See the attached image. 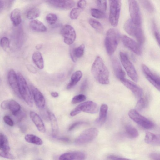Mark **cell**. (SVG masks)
Here are the masks:
<instances>
[{"mask_svg": "<svg viewBox=\"0 0 160 160\" xmlns=\"http://www.w3.org/2000/svg\"><path fill=\"white\" fill-rule=\"evenodd\" d=\"M8 79L9 85L13 91L17 96L21 97L19 91L17 75L14 70L11 69L9 71Z\"/></svg>", "mask_w": 160, "mask_h": 160, "instance_id": "e0dca14e", "label": "cell"}, {"mask_svg": "<svg viewBox=\"0 0 160 160\" xmlns=\"http://www.w3.org/2000/svg\"><path fill=\"white\" fill-rule=\"evenodd\" d=\"M47 22L50 25L54 24L58 20L57 16L54 13H50L46 17Z\"/></svg>", "mask_w": 160, "mask_h": 160, "instance_id": "74e56055", "label": "cell"}, {"mask_svg": "<svg viewBox=\"0 0 160 160\" xmlns=\"http://www.w3.org/2000/svg\"><path fill=\"white\" fill-rule=\"evenodd\" d=\"M91 12L93 17L97 19H102L105 17L104 12L98 9L92 8L91 10Z\"/></svg>", "mask_w": 160, "mask_h": 160, "instance_id": "e575fe53", "label": "cell"}, {"mask_svg": "<svg viewBox=\"0 0 160 160\" xmlns=\"http://www.w3.org/2000/svg\"><path fill=\"white\" fill-rule=\"evenodd\" d=\"M0 156L8 159H13L15 158L14 156L9 152H0Z\"/></svg>", "mask_w": 160, "mask_h": 160, "instance_id": "f6af8a7d", "label": "cell"}, {"mask_svg": "<svg viewBox=\"0 0 160 160\" xmlns=\"http://www.w3.org/2000/svg\"><path fill=\"white\" fill-rule=\"evenodd\" d=\"M30 26L32 30L37 32H44L47 30L46 26L38 20H32L30 23Z\"/></svg>", "mask_w": 160, "mask_h": 160, "instance_id": "484cf974", "label": "cell"}, {"mask_svg": "<svg viewBox=\"0 0 160 160\" xmlns=\"http://www.w3.org/2000/svg\"><path fill=\"white\" fill-rule=\"evenodd\" d=\"M86 154L81 151H74L64 153L59 158L60 160H80L86 158Z\"/></svg>", "mask_w": 160, "mask_h": 160, "instance_id": "ac0fdd59", "label": "cell"}, {"mask_svg": "<svg viewBox=\"0 0 160 160\" xmlns=\"http://www.w3.org/2000/svg\"><path fill=\"white\" fill-rule=\"evenodd\" d=\"M128 115L134 121L146 129H151L154 126V124L152 121L140 114L135 109L130 110Z\"/></svg>", "mask_w": 160, "mask_h": 160, "instance_id": "9c48e42d", "label": "cell"}, {"mask_svg": "<svg viewBox=\"0 0 160 160\" xmlns=\"http://www.w3.org/2000/svg\"><path fill=\"white\" fill-rule=\"evenodd\" d=\"M47 2L53 7L65 10L71 9L75 4L74 0H48Z\"/></svg>", "mask_w": 160, "mask_h": 160, "instance_id": "9a60e30c", "label": "cell"}, {"mask_svg": "<svg viewBox=\"0 0 160 160\" xmlns=\"http://www.w3.org/2000/svg\"><path fill=\"white\" fill-rule=\"evenodd\" d=\"M124 28L126 32L134 37L141 46L145 42L144 33L141 25L135 24L131 19L127 20L124 24Z\"/></svg>", "mask_w": 160, "mask_h": 160, "instance_id": "3957f363", "label": "cell"}, {"mask_svg": "<svg viewBox=\"0 0 160 160\" xmlns=\"http://www.w3.org/2000/svg\"><path fill=\"white\" fill-rule=\"evenodd\" d=\"M30 88L36 105L40 108H43L45 105V100L43 95L34 86L31 85Z\"/></svg>", "mask_w": 160, "mask_h": 160, "instance_id": "2e32d148", "label": "cell"}, {"mask_svg": "<svg viewBox=\"0 0 160 160\" xmlns=\"http://www.w3.org/2000/svg\"><path fill=\"white\" fill-rule=\"evenodd\" d=\"M147 102L144 98H140L137 102L136 106V109L138 111L143 109L147 105Z\"/></svg>", "mask_w": 160, "mask_h": 160, "instance_id": "8d00e7d4", "label": "cell"}, {"mask_svg": "<svg viewBox=\"0 0 160 160\" xmlns=\"http://www.w3.org/2000/svg\"><path fill=\"white\" fill-rule=\"evenodd\" d=\"M0 44L2 48L6 51L9 47L10 42L9 39L6 37H3L0 40Z\"/></svg>", "mask_w": 160, "mask_h": 160, "instance_id": "b9f144b4", "label": "cell"}, {"mask_svg": "<svg viewBox=\"0 0 160 160\" xmlns=\"http://www.w3.org/2000/svg\"><path fill=\"white\" fill-rule=\"evenodd\" d=\"M40 14V11L37 8H34L29 10L27 14V17L29 19H32L38 17Z\"/></svg>", "mask_w": 160, "mask_h": 160, "instance_id": "836d02e7", "label": "cell"}, {"mask_svg": "<svg viewBox=\"0 0 160 160\" xmlns=\"http://www.w3.org/2000/svg\"><path fill=\"white\" fill-rule=\"evenodd\" d=\"M86 5V2L85 0H80L77 3V6L78 8L81 9H84Z\"/></svg>", "mask_w": 160, "mask_h": 160, "instance_id": "c3c4849f", "label": "cell"}, {"mask_svg": "<svg viewBox=\"0 0 160 160\" xmlns=\"http://www.w3.org/2000/svg\"><path fill=\"white\" fill-rule=\"evenodd\" d=\"M15 0H8V5L9 7H10L13 3L14 2Z\"/></svg>", "mask_w": 160, "mask_h": 160, "instance_id": "6f0895ef", "label": "cell"}, {"mask_svg": "<svg viewBox=\"0 0 160 160\" xmlns=\"http://www.w3.org/2000/svg\"><path fill=\"white\" fill-rule=\"evenodd\" d=\"M25 139L27 142L36 145H41L43 143L39 137L33 134H27L25 137Z\"/></svg>", "mask_w": 160, "mask_h": 160, "instance_id": "f546056e", "label": "cell"}, {"mask_svg": "<svg viewBox=\"0 0 160 160\" xmlns=\"http://www.w3.org/2000/svg\"><path fill=\"white\" fill-rule=\"evenodd\" d=\"M85 45L82 44L77 48H74L73 46L71 47L70 49V54L72 61L75 62L77 59L81 57L84 54Z\"/></svg>", "mask_w": 160, "mask_h": 160, "instance_id": "7402d4cb", "label": "cell"}, {"mask_svg": "<svg viewBox=\"0 0 160 160\" xmlns=\"http://www.w3.org/2000/svg\"><path fill=\"white\" fill-rule=\"evenodd\" d=\"M86 96L83 94H79L74 97L72 99L71 103L75 104L85 100Z\"/></svg>", "mask_w": 160, "mask_h": 160, "instance_id": "ab89813d", "label": "cell"}, {"mask_svg": "<svg viewBox=\"0 0 160 160\" xmlns=\"http://www.w3.org/2000/svg\"><path fill=\"white\" fill-rule=\"evenodd\" d=\"M51 96L54 98H56L58 96V93L56 92H52L51 93Z\"/></svg>", "mask_w": 160, "mask_h": 160, "instance_id": "11a10c76", "label": "cell"}, {"mask_svg": "<svg viewBox=\"0 0 160 160\" xmlns=\"http://www.w3.org/2000/svg\"><path fill=\"white\" fill-rule=\"evenodd\" d=\"M0 150L4 152H9L10 150L7 137L1 132L0 133Z\"/></svg>", "mask_w": 160, "mask_h": 160, "instance_id": "f1b7e54d", "label": "cell"}, {"mask_svg": "<svg viewBox=\"0 0 160 160\" xmlns=\"http://www.w3.org/2000/svg\"><path fill=\"white\" fill-rule=\"evenodd\" d=\"M98 110V106L96 102L92 101H88L77 106L71 111L70 115L73 117L82 112L93 114L97 113Z\"/></svg>", "mask_w": 160, "mask_h": 160, "instance_id": "5b68a950", "label": "cell"}, {"mask_svg": "<svg viewBox=\"0 0 160 160\" xmlns=\"http://www.w3.org/2000/svg\"><path fill=\"white\" fill-rule=\"evenodd\" d=\"M61 32L65 43L69 45L73 43L76 39V34L72 27L65 25L62 27Z\"/></svg>", "mask_w": 160, "mask_h": 160, "instance_id": "8fae6325", "label": "cell"}, {"mask_svg": "<svg viewBox=\"0 0 160 160\" xmlns=\"http://www.w3.org/2000/svg\"><path fill=\"white\" fill-rule=\"evenodd\" d=\"M152 26L154 36L159 45L160 34L156 23L154 21H152Z\"/></svg>", "mask_w": 160, "mask_h": 160, "instance_id": "7bdbcfd3", "label": "cell"}, {"mask_svg": "<svg viewBox=\"0 0 160 160\" xmlns=\"http://www.w3.org/2000/svg\"><path fill=\"white\" fill-rule=\"evenodd\" d=\"M91 71L93 76L99 83L102 84L109 83V71L100 56H97L95 58Z\"/></svg>", "mask_w": 160, "mask_h": 160, "instance_id": "6da1fadb", "label": "cell"}, {"mask_svg": "<svg viewBox=\"0 0 160 160\" xmlns=\"http://www.w3.org/2000/svg\"><path fill=\"white\" fill-rule=\"evenodd\" d=\"M98 130L94 128L86 129L76 138L75 143L78 145L87 144L93 141L98 135Z\"/></svg>", "mask_w": 160, "mask_h": 160, "instance_id": "ba28073f", "label": "cell"}, {"mask_svg": "<svg viewBox=\"0 0 160 160\" xmlns=\"http://www.w3.org/2000/svg\"><path fill=\"white\" fill-rule=\"evenodd\" d=\"M144 140L146 143L155 146L160 144V135L147 131L146 132Z\"/></svg>", "mask_w": 160, "mask_h": 160, "instance_id": "44dd1931", "label": "cell"}, {"mask_svg": "<svg viewBox=\"0 0 160 160\" xmlns=\"http://www.w3.org/2000/svg\"><path fill=\"white\" fill-rule=\"evenodd\" d=\"M108 111V105L106 104H102L100 108L98 118L96 121L98 124L101 125L105 122L107 118Z\"/></svg>", "mask_w": 160, "mask_h": 160, "instance_id": "603a6c76", "label": "cell"}, {"mask_svg": "<svg viewBox=\"0 0 160 160\" xmlns=\"http://www.w3.org/2000/svg\"><path fill=\"white\" fill-rule=\"evenodd\" d=\"M59 140L64 142H68L70 141L69 138L67 137H61L58 138Z\"/></svg>", "mask_w": 160, "mask_h": 160, "instance_id": "db71d44e", "label": "cell"}, {"mask_svg": "<svg viewBox=\"0 0 160 160\" xmlns=\"http://www.w3.org/2000/svg\"><path fill=\"white\" fill-rule=\"evenodd\" d=\"M128 4L131 20L135 24L141 25L142 18L138 3L136 0H128Z\"/></svg>", "mask_w": 160, "mask_h": 160, "instance_id": "30bf717a", "label": "cell"}, {"mask_svg": "<svg viewBox=\"0 0 160 160\" xmlns=\"http://www.w3.org/2000/svg\"><path fill=\"white\" fill-rule=\"evenodd\" d=\"M121 39L127 48L137 55H140L142 54L141 45L138 42L125 35L122 36Z\"/></svg>", "mask_w": 160, "mask_h": 160, "instance_id": "4fadbf2b", "label": "cell"}, {"mask_svg": "<svg viewBox=\"0 0 160 160\" xmlns=\"http://www.w3.org/2000/svg\"><path fill=\"white\" fill-rule=\"evenodd\" d=\"M122 83L129 89L137 98L142 96L143 92L142 89L133 82L124 78L120 80Z\"/></svg>", "mask_w": 160, "mask_h": 160, "instance_id": "5bb4252c", "label": "cell"}, {"mask_svg": "<svg viewBox=\"0 0 160 160\" xmlns=\"http://www.w3.org/2000/svg\"><path fill=\"white\" fill-rule=\"evenodd\" d=\"M32 60L37 67L40 69L44 67V61L41 53L39 51H35L32 56Z\"/></svg>", "mask_w": 160, "mask_h": 160, "instance_id": "83f0119b", "label": "cell"}, {"mask_svg": "<svg viewBox=\"0 0 160 160\" xmlns=\"http://www.w3.org/2000/svg\"><path fill=\"white\" fill-rule=\"evenodd\" d=\"M150 158L152 160H159L160 155L159 153L153 152L151 153L149 155Z\"/></svg>", "mask_w": 160, "mask_h": 160, "instance_id": "681fc988", "label": "cell"}, {"mask_svg": "<svg viewBox=\"0 0 160 160\" xmlns=\"http://www.w3.org/2000/svg\"><path fill=\"white\" fill-rule=\"evenodd\" d=\"M88 85V82L87 80H85L82 84L80 88L81 91H84L87 87Z\"/></svg>", "mask_w": 160, "mask_h": 160, "instance_id": "f5cc1de1", "label": "cell"}, {"mask_svg": "<svg viewBox=\"0 0 160 160\" xmlns=\"http://www.w3.org/2000/svg\"><path fill=\"white\" fill-rule=\"evenodd\" d=\"M42 47V44H38L36 46V48L37 50L40 49Z\"/></svg>", "mask_w": 160, "mask_h": 160, "instance_id": "680465c9", "label": "cell"}, {"mask_svg": "<svg viewBox=\"0 0 160 160\" xmlns=\"http://www.w3.org/2000/svg\"><path fill=\"white\" fill-rule=\"evenodd\" d=\"M96 5L98 9L104 12L107 7V0H96Z\"/></svg>", "mask_w": 160, "mask_h": 160, "instance_id": "f35d334b", "label": "cell"}, {"mask_svg": "<svg viewBox=\"0 0 160 160\" xmlns=\"http://www.w3.org/2000/svg\"><path fill=\"white\" fill-rule=\"evenodd\" d=\"M4 6V4L2 0H0V11L2 9Z\"/></svg>", "mask_w": 160, "mask_h": 160, "instance_id": "9f6ffc18", "label": "cell"}, {"mask_svg": "<svg viewBox=\"0 0 160 160\" xmlns=\"http://www.w3.org/2000/svg\"><path fill=\"white\" fill-rule=\"evenodd\" d=\"M81 12V9L78 8H73L70 13V17L72 19H77Z\"/></svg>", "mask_w": 160, "mask_h": 160, "instance_id": "60d3db41", "label": "cell"}, {"mask_svg": "<svg viewBox=\"0 0 160 160\" xmlns=\"http://www.w3.org/2000/svg\"><path fill=\"white\" fill-rule=\"evenodd\" d=\"M90 25L97 32L102 33L103 28L101 24L98 21L93 18H90L89 20Z\"/></svg>", "mask_w": 160, "mask_h": 160, "instance_id": "d6a6232c", "label": "cell"}, {"mask_svg": "<svg viewBox=\"0 0 160 160\" xmlns=\"http://www.w3.org/2000/svg\"><path fill=\"white\" fill-rule=\"evenodd\" d=\"M26 67L28 70L30 72L35 74L37 72V70L33 65L31 64H27Z\"/></svg>", "mask_w": 160, "mask_h": 160, "instance_id": "f907efd6", "label": "cell"}, {"mask_svg": "<svg viewBox=\"0 0 160 160\" xmlns=\"http://www.w3.org/2000/svg\"><path fill=\"white\" fill-rule=\"evenodd\" d=\"M142 68L144 74L148 80L159 91L160 87L159 76L153 72L144 64L142 65Z\"/></svg>", "mask_w": 160, "mask_h": 160, "instance_id": "7c38bea8", "label": "cell"}, {"mask_svg": "<svg viewBox=\"0 0 160 160\" xmlns=\"http://www.w3.org/2000/svg\"><path fill=\"white\" fill-rule=\"evenodd\" d=\"M8 102L9 100L3 101L1 104V108L3 109H8Z\"/></svg>", "mask_w": 160, "mask_h": 160, "instance_id": "816d5d0a", "label": "cell"}, {"mask_svg": "<svg viewBox=\"0 0 160 160\" xmlns=\"http://www.w3.org/2000/svg\"><path fill=\"white\" fill-rule=\"evenodd\" d=\"M107 159L109 160H122L127 159L115 155H110L107 156Z\"/></svg>", "mask_w": 160, "mask_h": 160, "instance_id": "7dc6e473", "label": "cell"}, {"mask_svg": "<svg viewBox=\"0 0 160 160\" xmlns=\"http://www.w3.org/2000/svg\"><path fill=\"white\" fill-rule=\"evenodd\" d=\"M47 113L50 121L52 136L56 137L58 132V126L57 118L54 114L51 112L47 111Z\"/></svg>", "mask_w": 160, "mask_h": 160, "instance_id": "cb8c5ba5", "label": "cell"}, {"mask_svg": "<svg viewBox=\"0 0 160 160\" xmlns=\"http://www.w3.org/2000/svg\"><path fill=\"white\" fill-rule=\"evenodd\" d=\"M109 3V21L111 25L118 24L121 6V0H108Z\"/></svg>", "mask_w": 160, "mask_h": 160, "instance_id": "8992f818", "label": "cell"}, {"mask_svg": "<svg viewBox=\"0 0 160 160\" xmlns=\"http://www.w3.org/2000/svg\"><path fill=\"white\" fill-rule=\"evenodd\" d=\"M86 122L82 121H78L76 122L71 125L69 127L68 130L69 131H71L79 126L86 124Z\"/></svg>", "mask_w": 160, "mask_h": 160, "instance_id": "ee69618b", "label": "cell"}, {"mask_svg": "<svg viewBox=\"0 0 160 160\" xmlns=\"http://www.w3.org/2000/svg\"><path fill=\"white\" fill-rule=\"evenodd\" d=\"M8 109L12 112V114L15 116L20 111L21 106L16 101L11 99L9 100Z\"/></svg>", "mask_w": 160, "mask_h": 160, "instance_id": "4dcf8cb0", "label": "cell"}, {"mask_svg": "<svg viewBox=\"0 0 160 160\" xmlns=\"http://www.w3.org/2000/svg\"><path fill=\"white\" fill-rule=\"evenodd\" d=\"M120 38V33L117 29L112 28L107 31L104 44L108 55H112L114 52L118 44Z\"/></svg>", "mask_w": 160, "mask_h": 160, "instance_id": "7a4b0ae2", "label": "cell"}, {"mask_svg": "<svg viewBox=\"0 0 160 160\" xmlns=\"http://www.w3.org/2000/svg\"><path fill=\"white\" fill-rule=\"evenodd\" d=\"M10 18L13 25L15 26L18 25L21 22V12L19 10L15 9L10 14Z\"/></svg>", "mask_w": 160, "mask_h": 160, "instance_id": "4316f807", "label": "cell"}, {"mask_svg": "<svg viewBox=\"0 0 160 160\" xmlns=\"http://www.w3.org/2000/svg\"><path fill=\"white\" fill-rule=\"evenodd\" d=\"M112 63L113 70L117 78L120 80L125 78V73L122 69L118 58L113 57L112 58Z\"/></svg>", "mask_w": 160, "mask_h": 160, "instance_id": "d6986e66", "label": "cell"}, {"mask_svg": "<svg viewBox=\"0 0 160 160\" xmlns=\"http://www.w3.org/2000/svg\"><path fill=\"white\" fill-rule=\"evenodd\" d=\"M143 7L149 12H152L154 7L149 0H138Z\"/></svg>", "mask_w": 160, "mask_h": 160, "instance_id": "d590c367", "label": "cell"}, {"mask_svg": "<svg viewBox=\"0 0 160 160\" xmlns=\"http://www.w3.org/2000/svg\"><path fill=\"white\" fill-rule=\"evenodd\" d=\"M19 92L26 103L30 107H32L33 102L31 91L23 76L20 73L17 75Z\"/></svg>", "mask_w": 160, "mask_h": 160, "instance_id": "277c9868", "label": "cell"}, {"mask_svg": "<svg viewBox=\"0 0 160 160\" xmlns=\"http://www.w3.org/2000/svg\"><path fill=\"white\" fill-rule=\"evenodd\" d=\"M119 56L121 63L128 76L132 80L137 82L138 79L137 73L128 55L121 52H120Z\"/></svg>", "mask_w": 160, "mask_h": 160, "instance_id": "52a82bcc", "label": "cell"}, {"mask_svg": "<svg viewBox=\"0 0 160 160\" xmlns=\"http://www.w3.org/2000/svg\"><path fill=\"white\" fill-rule=\"evenodd\" d=\"M125 129L126 134L131 138H136L139 135V133L137 129L132 125L128 124L126 125Z\"/></svg>", "mask_w": 160, "mask_h": 160, "instance_id": "1f68e13d", "label": "cell"}, {"mask_svg": "<svg viewBox=\"0 0 160 160\" xmlns=\"http://www.w3.org/2000/svg\"><path fill=\"white\" fill-rule=\"evenodd\" d=\"M30 118L38 131L44 133L46 131L44 123L40 116L36 112L31 111L30 113Z\"/></svg>", "mask_w": 160, "mask_h": 160, "instance_id": "ffe728a7", "label": "cell"}, {"mask_svg": "<svg viewBox=\"0 0 160 160\" xmlns=\"http://www.w3.org/2000/svg\"><path fill=\"white\" fill-rule=\"evenodd\" d=\"M4 122L10 126H12L14 125V122L12 120L8 115H5L3 118Z\"/></svg>", "mask_w": 160, "mask_h": 160, "instance_id": "bcb514c9", "label": "cell"}, {"mask_svg": "<svg viewBox=\"0 0 160 160\" xmlns=\"http://www.w3.org/2000/svg\"><path fill=\"white\" fill-rule=\"evenodd\" d=\"M82 75V72L80 70H78L72 74L71 81L67 87V88L69 89L75 86L80 80Z\"/></svg>", "mask_w": 160, "mask_h": 160, "instance_id": "d4e9b609", "label": "cell"}]
</instances>
